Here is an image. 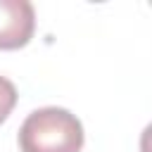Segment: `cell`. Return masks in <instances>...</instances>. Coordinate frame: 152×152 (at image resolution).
Instances as JSON below:
<instances>
[{
    "label": "cell",
    "instance_id": "obj_3",
    "mask_svg": "<svg viewBox=\"0 0 152 152\" xmlns=\"http://www.w3.org/2000/svg\"><path fill=\"white\" fill-rule=\"evenodd\" d=\"M17 104V88L10 78L0 76V124L10 116V112Z\"/></svg>",
    "mask_w": 152,
    "mask_h": 152
},
{
    "label": "cell",
    "instance_id": "obj_1",
    "mask_svg": "<svg viewBox=\"0 0 152 152\" xmlns=\"http://www.w3.org/2000/svg\"><path fill=\"white\" fill-rule=\"evenodd\" d=\"M21 152H81L83 126L69 109L40 107L19 128Z\"/></svg>",
    "mask_w": 152,
    "mask_h": 152
},
{
    "label": "cell",
    "instance_id": "obj_2",
    "mask_svg": "<svg viewBox=\"0 0 152 152\" xmlns=\"http://www.w3.org/2000/svg\"><path fill=\"white\" fill-rule=\"evenodd\" d=\"M36 28V12L28 0H0V50L24 48Z\"/></svg>",
    "mask_w": 152,
    "mask_h": 152
}]
</instances>
